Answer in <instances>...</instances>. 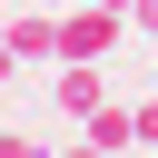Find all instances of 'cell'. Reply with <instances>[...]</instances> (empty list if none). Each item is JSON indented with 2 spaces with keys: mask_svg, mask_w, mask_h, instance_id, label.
I'll list each match as a JSON object with an SVG mask.
<instances>
[{
  "mask_svg": "<svg viewBox=\"0 0 158 158\" xmlns=\"http://www.w3.org/2000/svg\"><path fill=\"white\" fill-rule=\"evenodd\" d=\"M118 30H128V10H118V0H89V10L59 20V59H109Z\"/></svg>",
  "mask_w": 158,
  "mask_h": 158,
  "instance_id": "cell-1",
  "label": "cell"
},
{
  "mask_svg": "<svg viewBox=\"0 0 158 158\" xmlns=\"http://www.w3.org/2000/svg\"><path fill=\"white\" fill-rule=\"evenodd\" d=\"M10 59H20V69H59V20H49V0H40V10H10Z\"/></svg>",
  "mask_w": 158,
  "mask_h": 158,
  "instance_id": "cell-2",
  "label": "cell"
},
{
  "mask_svg": "<svg viewBox=\"0 0 158 158\" xmlns=\"http://www.w3.org/2000/svg\"><path fill=\"white\" fill-rule=\"evenodd\" d=\"M79 128H89V138H99V148H109V158H118V148H128V138H138V109H109V99H99V109H89V118H79Z\"/></svg>",
  "mask_w": 158,
  "mask_h": 158,
  "instance_id": "cell-3",
  "label": "cell"
},
{
  "mask_svg": "<svg viewBox=\"0 0 158 158\" xmlns=\"http://www.w3.org/2000/svg\"><path fill=\"white\" fill-rule=\"evenodd\" d=\"M0 158H49V148H40L30 128H0Z\"/></svg>",
  "mask_w": 158,
  "mask_h": 158,
  "instance_id": "cell-4",
  "label": "cell"
},
{
  "mask_svg": "<svg viewBox=\"0 0 158 158\" xmlns=\"http://www.w3.org/2000/svg\"><path fill=\"white\" fill-rule=\"evenodd\" d=\"M128 20H138V30H158V0H128Z\"/></svg>",
  "mask_w": 158,
  "mask_h": 158,
  "instance_id": "cell-5",
  "label": "cell"
},
{
  "mask_svg": "<svg viewBox=\"0 0 158 158\" xmlns=\"http://www.w3.org/2000/svg\"><path fill=\"white\" fill-rule=\"evenodd\" d=\"M10 79H20V59H10V40H0V99H10Z\"/></svg>",
  "mask_w": 158,
  "mask_h": 158,
  "instance_id": "cell-6",
  "label": "cell"
},
{
  "mask_svg": "<svg viewBox=\"0 0 158 158\" xmlns=\"http://www.w3.org/2000/svg\"><path fill=\"white\" fill-rule=\"evenodd\" d=\"M69 158H109V148H99V138H79V148H69Z\"/></svg>",
  "mask_w": 158,
  "mask_h": 158,
  "instance_id": "cell-7",
  "label": "cell"
},
{
  "mask_svg": "<svg viewBox=\"0 0 158 158\" xmlns=\"http://www.w3.org/2000/svg\"><path fill=\"white\" fill-rule=\"evenodd\" d=\"M0 40H10V10H0Z\"/></svg>",
  "mask_w": 158,
  "mask_h": 158,
  "instance_id": "cell-8",
  "label": "cell"
},
{
  "mask_svg": "<svg viewBox=\"0 0 158 158\" xmlns=\"http://www.w3.org/2000/svg\"><path fill=\"white\" fill-rule=\"evenodd\" d=\"M49 10H69V0H49Z\"/></svg>",
  "mask_w": 158,
  "mask_h": 158,
  "instance_id": "cell-9",
  "label": "cell"
},
{
  "mask_svg": "<svg viewBox=\"0 0 158 158\" xmlns=\"http://www.w3.org/2000/svg\"><path fill=\"white\" fill-rule=\"evenodd\" d=\"M118 10H128V0H118Z\"/></svg>",
  "mask_w": 158,
  "mask_h": 158,
  "instance_id": "cell-10",
  "label": "cell"
}]
</instances>
